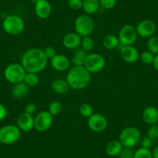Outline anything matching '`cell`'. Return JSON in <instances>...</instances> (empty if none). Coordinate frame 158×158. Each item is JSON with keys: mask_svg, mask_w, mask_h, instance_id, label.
<instances>
[{"mask_svg": "<svg viewBox=\"0 0 158 158\" xmlns=\"http://www.w3.org/2000/svg\"><path fill=\"white\" fill-rule=\"evenodd\" d=\"M66 81L70 89L81 90L85 89L90 83L91 73L84 66H74L68 71Z\"/></svg>", "mask_w": 158, "mask_h": 158, "instance_id": "cell-2", "label": "cell"}, {"mask_svg": "<svg viewBox=\"0 0 158 158\" xmlns=\"http://www.w3.org/2000/svg\"><path fill=\"white\" fill-rule=\"evenodd\" d=\"M62 104L58 101H54L50 104L49 108H48V112L53 115V116H55V115H59V114L62 111Z\"/></svg>", "mask_w": 158, "mask_h": 158, "instance_id": "cell-29", "label": "cell"}, {"mask_svg": "<svg viewBox=\"0 0 158 158\" xmlns=\"http://www.w3.org/2000/svg\"><path fill=\"white\" fill-rule=\"evenodd\" d=\"M123 146L119 140H112L107 143L106 147V151L109 156H116L120 153Z\"/></svg>", "mask_w": 158, "mask_h": 158, "instance_id": "cell-22", "label": "cell"}, {"mask_svg": "<svg viewBox=\"0 0 158 158\" xmlns=\"http://www.w3.org/2000/svg\"><path fill=\"white\" fill-rule=\"evenodd\" d=\"M105 66H106V60L101 54L96 53L87 54L85 60L84 67L91 74L101 72L104 69Z\"/></svg>", "mask_w": 158, "mask_h": 158, "instance_id": "cell-8", "label": "cell"}, {"mask_svg": "<svg viewBox=\"0 0 158 158\" xmlns=\"http://www.w3.org/2000/svg\"><path fill=\"white\" fill-rule=\"evenodd\" d=\"M137 32L136 27L131 24L123 26L118 32V38L119 44L123 46H131L135 44L137 39Z\"/></svg>", "mask_w": 158, "mask_h": 158, "instance_id": "cell-9", "label": "cell"}, {"mask_svg": "<svg viewBox=\"0 0 158 158\" xmlns=\"http://www.w3.org/2000/svg\"><path fill=\"white\" fill-rule=\"evenodd\" d=\"M95 29L93 19L88 14H82L77 16L74 21V30L81 37L90 36Z\"/></svg>", "mask_w": 158, "mask_h": 158, "instance_id": "cell-3", "label": "cell"}, {"mask_svg": "<svg viewBox=\"0 0 158 158\" xmlns=\"http://www.w3.org/2000/svg\"><path fill=\"white\" fill-rule=\"evenodd\" d=\"M51 67L57 71H66L71 67V60L64 54H56L51 59Z\"/></svg>", "mask_w": 158, "mask_h": 158, "instance_id": "cell-16", "label": "cell"}, {"mask_svg": "<svg viewBox=\"0 0 158 158\" xmlns=\"http://www.w3.org/2000/svg\"><path fill=\"white\" fill-rule=\"evenodd\" d=\"M25 27L24 21L17 15H9L2 21L4 31L10 35H18L22 33Z\"/></svg>", "mask_w": 158, "mask_h": 158, "instance_id": "cell-4", "label": "cell"}, {"mask_svg": "<svg viewBox=\"0 0 158 158\" xmlns=\"http://www.w3.org/2000/svg\"><path fill=\"white\" fill-rule=\"evenodd\" d=\"M48 62V59L47 58L44 50L38 48L27 50L21 58V64L26 71L36 74L43 71L46 68Z\"/></svg>", "mask_w": 158, "mask_h": 158, "instance_id": "cell-1", "label": "cell"}, {"mask_svg": "<svg viewBox=\"0 0 158 158\" xmlns=\"http://www.w3.org/2000/svg\"><path fill=\"white\" fill-rule=\"evenodd\" d=\"M44 52L45 55H46L47 58H48V60H49V59L50 60L52 59L53 57L57 54L55 49H54V48H52V47H48V48H46L44 50Z\"/></svg>", "mask_w": 158, "mask_h": 158, "instance_id": "cell-36", "label": "cell"}, {"mask_svg": "<svg viewBox=\"0 0 158 158\" xmlns=\"http://www.w3.org/2000/svg\"><path fill=\"white\" fill-rule=\"evenodd\" d=\"M79 113L84 118H89L93 112V108L88 103H83L79 108Z\"/></svg>", "mask_w": 158, "mask_h": 158, "instance_id": "cell-28", "label": "cell"}, {"mask_svg": "<svg viewBox=\"0 0 158 158\" xmlns=\"http://www.w3.org/2000/svg\"><path fill=\"white\" fill-rule=\"evenodd\" d=\"M81 36L75 32L67 33L62 40L64 47L68 50H75L81 46Z\"/></svg>", "mask_w": 158, "mask_h": 158, "instance_id": "cell-17", "label": "cell"}, {"mask_svg": "<svg viewBox=\"0 0 158 158\" xmlns=\"http://www.w3.org/2000/svg\"><path fill=\"white\" fill-rule=\"evenodd\" d=\"M29 88L30 87L27 85V84L24 83V81L15 84L12 88V95L14 98H18V99L24 98L28 94Z\"/></svg>", "mask_w": 158, "mask_h": 158, "instance_id": "cell-20", "label": "cell"}, {"mask_svg": "<svg viewBox=\"0 0 158 158\" xmlns=\"http://www.w3.org/2000/svg\"><path fill=\"white\" fill-rule=\"evenodd\" d=\"M108 126L107 119L100 113H93L88 118V127L92 131L100 133L104 131Z\"/></svg>", "mask_w": 158, "mask_h": 158, "instance_id": "cell-11", "label": "cell"}, {"mask_svg": "<svg viewBox=\"0 0 158 158\" xmlns=\"http://www.w3.org/2000/svg\"><path fill=\"white\" fill-rule=\"evenodd\" d=\"M152 154H153V158H158V146L155 147Z\"/></svg>", "mask_w": 158, "mask_h": 158, "instance_id": "cell-41", "label": "cell"}, {"mask_svg": "<svg viewBox=\"0 0 158 158\" xmlns=\"http://www.w3.org/2000/svg\"><path fill=\"white\" fill-rule=\"evenodd\" d=\"M136 32L138 36L144 38H150V36H153L156 30V24L152 20L145 19L137 24L136 27Z\"/></svg>", "mask_w": 158, "mask_h": 158, "instance_id": "cell-12", "label": "cell"}, {"mask_svg": "<svg viewBox=\"0 0 158 158\" xmlns=\"http://www.w3.org/2000/svg\"><path fill=\"white\" fill-rule=\"evenodd\" d=\"M134 151L130 147H124L118 154V158H133Z\"/></svg>", "mask_w": 158, "mask_h": 158, "instance_id": "cell-32", "label": "cell"}, {"mask_svg": "<svg viewBox=\"0 0 158 158\" xmlns=\"http://www.w3.org/2000/svg\"><path fill=\"white\" fill-rule=\"evenodd\" d=\"M81 47L83 50L87 52V51H91L93 50L95 47V41H94L93 38L91 37L90 36H86L81 37Z\"/></svg>", "mask_w": 158, "mask_h": 158, "instance_id": "cell-26", "label": "cell"}, {"mask_svg": "<svg viewBox=\"0 0 158 158\" xmlns=\"http://www.w3.org/2000/svg\"><path fill=\"white\" fill-rule=\"evenodd\" d=\"M153 65L155 69L158 71V54H156L154 57V59H153Z\"/></svg>", "mask_w": 158, "mask_h": 158, "instance_id": "cell-40", "label": "cell"}, {"mask_svg": "<svg viewBox=\"0 0 158 158\" xmlns=\"http://www.w3.org/2000/svg\"><path fill=\"white\" fill-rule=\"evenodd\" d=\"M27 71L21 64L13 63L7 65L4 70L6 80L11 84H17L24 81Z\"/></svg>", "mask_w": 158, "mask_h": 158, "instance_id": "cell-5", "label": "cell"}, {"mask_svg": "<svg viewBox=\"0 0 158 158\" xmlns=\"http://www.w3.org/2000/svg\"><path fill=\"white\" fill-rule=\"evenodd\" d=\"M36 109H37V107H36L35 103H33V102L29 103V104H27V106H26L25 112H27V113L30 114V115H33V114L36 112Z\"/></svg>", "mask_w": 158, "mask_h": 158, "instance_id": "cell-38", "label": "cell"}, {"mask_svg": "<svg viewBox=\"0 0 158 158\" xmlns=\"http://www.w3.org/2000/svg\"><path fill=\"white\" fill-rule=\"evenodd\" d=\"M119 44H119V40H118V36H116L115 35H106L102 40L103 47H104L106 50H109V51L115 49L116 48H118V46Z\"/></svg>", "mask_w": 158, "mask_h": 158, "instance_id": "cell-24", "label": "cell"}, {"mask_svg": "<svg viewBox=\"0 0 158 158\" xmlns=\"http://www.w3.org/2000/svg\"><path fill=\"white\" fill-rule=\"evenodd\" d=\"M147 47L152 54H158V36H150L147 43Z\"/></svg>", "mask_w": 158, "mask_h": 158, "instance_id": "cell-27", "label": "cell"}, {"mask_svg": "<svg viewBox=\"0 0 158 158\" xmlns=\"http://www.w3.org/2000/svg\"><path fill=\"white\" fill-rule=\"evenodd\" d=\"M53 122L54 116L48 111H41L34 118V128L36 131L43 133L51 128Z\"/></svg>", "mask_w": 158, "mask_h": 158, "instance_id": "cell-10", "label": "cell"}, {"mask_svg": "<svg viewBox=\"0 0 158 158\" xmlns=\"http://www.w3.org/2000/svg\"><path fill=\"white\" fill-rule=\"evenodd\" d=\"M154 57V54H152L150 51H143V52L140 54L139 58L141 59V61L143 64H153Z\"/></svg>", "mask_w": 158, "mask_h": 158, "instance_id": "cell-31", "label": "cell"}, {"mask_svg": "<svg viewBox=\"0 0 158 158\" xmlns=\"http://www.w3.org/2000/svg\"><path fill=\"white\" fill-rule=\"evenodd\" d=\"M51 89L56 94L64 95V94H66L68 92L70 87L66 80L61 78H57L54 80L51 83Z\"/></svg>", "mask_w": 158, "mask_h": 158, "instance_id": "cell-19", "label": "cell"}, {"mask_svg": "<svg viewBox=\"0 0 158 158\" xmlns=\"http://www.w3.org/2000/svg\"><path fill=\"white\" fill-rule=\"evenodd\" d=\"M38 1H40V0H30V2H31L32 3L34 4V5L38 2Z\"/></svg>", "mask_w": 158, "mask_h": 158, "instance_id": "cell-42", "label": "cell"}, {"mask_svg": "<svg viewBox=\"0 0 158 158\" xmlns=\"http://www.w3.org/2000/svg\"><path fill=\"white\" fill-rule=\"evenodd\" d=\"M147 136L150 137L152 140L157 139L158 138V125L154 124V125L150 126V128L147 131Z\"/></svg>", "mask_w": 158, "mask_h": 158, "instance_id": "cell-33", "label": "cell"}, {"mask_svg": "<svg viewBox=\"0 0 158 158\" xmlns=\"http://www.w3.org/2000/svg\"><path fill=\"white\" fill-rule=\"evenodd\" d=\"M99 0H83L82 9L86 14H95L99 10Z\"/></svg>", "mask_w": 158, "mask_h": 158, "instance_id": "cell-23", "label": "cell"}, {"mask_svg": "<svg viewBox=\"0 0 158 158\" xmlns=\"http://www.w3.org/2000/svg\"><path fill=\"white\" fill-rule=\"evenodd\" d=\"M17 127L21 131L30 132L34 128V118L33 115L24 112L17 117Z\"/></svg>", "mask_w": 158, "mask_h": 158, "instance_id": "cell-14", "label": "cell"}, {"mask_svg": "<svg viewBox=\"0 0 158 158\" xmlns=\"http://www.w3.org/2000/svg\"><path fill=\"white\" fill-rule=\"evenodd\" d=\"M133 158H153V154L150 149L140 147L134 152Z\"/></svg>", "mask_w": 158, "mask_h": 158, "instance_id": "cell-30", "label": "cell"}, {"mask_svg": "<svg viewBox=\"0 0 158 158\" xmlns=\"http://www.w3.org/2000/svg\"><path fill=\"white\" fill-rule=\"evenodd\" d=\"M39 81V76H38L37 74H36V73L27 72L23 81L29 87H34V86L37 85Z\"/></svg>", "mask_w": 158, "mask_h": 158, "instance_id": "cell-25", "label": "cell"}, {"mask_svg": "<svg viewBox=\"0 0 158 158\" xmlns=\"http://www.w3.org/2000/svg\"><path fill=\"white\" fill-rule=\"evenodd\" d=\"M35 13L41 19H48L52 12V6L48 0H40L35 4Z\"/></svg>", "mask_w": 158, "mask_h": 158, "instance_id": "cell-15", "label": "cell"}, {"mask_svg": "<svg viewBox=\"0 0 158 158\" xmlns=\"http://www.w3.org/2000/svg\"><path fill=\"white\" fill-rule=\"evenodd\" d=\"M7 115V109L2 103H0V121L3 120Z\"/></svg>", "mask_w": 158, "mask_h": 158, "instance_id": "cell-39", "label": "cell"}, {"mask_svg": "<svg viewBox=\"0 0 158 158\" xmlns=\"http://www.w3.org/2000/svg\"><path fill=\"white\" fill-rule=\"evenodd\" d=\"M21 136V130L17 126L6 125L0 128V143L10 145L17 142Z\"/></svg>", "mask_w": 158, "mask_h": 158, "instance_id": "cell-7", "label": "cell"}, {"mask_svg": "<svg viewBox=\"0 0 158 158\" xmlns=\"http://www.w3.org/2000/svg\"><path fill=\"white\" fill-rule=\"evenodd\" d=\"M120 56L123 60L129 64L136 63L139 59V51L133 45L131 46H123L120 49Z\"/></svg>", "mask_w": 158, "mask_h": 158, "instance_id": "cell-13", "label": "cell"}, {"mask_svg": "<svg viewBox=\"0 0 158 158\" xmlns=\"http://www.w3.org/2000/svg\"><path fill=\"white\" fill-rule=\"evenodd\" d=\"M100 6L106 10H111L116 5L117 0H99Z\"/></svg>", "mask_w": 158, "mask_h": 158, "instance_id": "cell-34", "label": "cell"}, {"mask_svg": "<svg viewBox=\"0 0 158 158\" xmlns=\"http://www.w3.org/2000/svg\"><path fill=\"white\" fill-rule=\"evenodd\" d=\"M140 143L142 147L150 149L152 147V144H153V140L150 137H148V136H145L143 138H141Z\"/></svg>", "mask_w": 158, "mask_h": 158, "instance_id": "cell-37", "label": "cell"}, {"mask_svg": "<svg viewBox=\"0 0 158 158\" xmlns=\"http://www.w3.org/2000/svg\"><path fill=\"white\" fill-rule=\"evenodd\" d=\"M143 119L148 125L152 126L158 123V109L153 106H148L143 112Z\"/></svg>", "mask_w": 158, "mask_h": 158, "instance_id": "cell-18", "label": "cell"}, {"mask_svg": "<svg viewBox=\"0 0 158 158\" xmlns=\"http://www.w3.org/2000/svg\"><path fill=\"white\" fill-rule=\"evenodd\" d=\"M124 147H132L137 145L141 140V133L137 128L128 127L124 128L119 134V139Z\"/></svg>", "mask_w": 158, "mask_h": 158, "instance_id": "cell-6", "label": "cell"}, {"mask_svg": "<svg viewBox=\"0 0 158 158\" xmlns=\"http://www.w3.org/2000/svg\"><path fill=\"white\" fill-rule=\"evenodd\" d=\"M68 6L74 10H78L82 9L83 0H68Z\"/></svg>", "mask_w": 158, "mask_h": 158, "instance_id": "cell-35", "label": "cell"}, {"mask_svg": "<svg viewBox=\"0 0 158 158\" xmlns=\"http://www.w3.org/2000/svg\"><path fill=\"white\" fill-rule=\"evenodd\" d=\"M87 54H88L86 53V51L81 48H78L77 49L74 50L72 59H71V63L73 64L74 67L84 66L85 60Z\"/></svg>", "mask_w": 158, "mask_h": 158, "instance_id": "cell-21", "label": "cell"}]
</instances>
